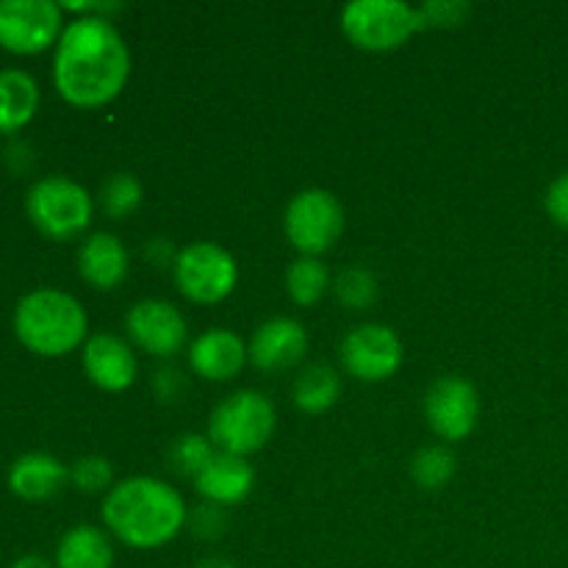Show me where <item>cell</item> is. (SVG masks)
<instances>
[{
  "label": "cell",
  "instance_id": "obj_1",
  "mask_svg": "<svg viewBox=\"0 0 568 568\" xmlns=\"http://www.w3.org/2000/svg\"><path fill=\"white\" fill-rule=\"evenodd\" d=\"M131 50L111 17L83 14L64 26L55 42L53 83L67 103L100 109L125 89Z\"/></svg>",
  "mask_w": 568,
  "mask_h": 568
},
{
  "label": "cell",
  "instance_id": "obj_2",
  "mask_svg": "<svg viewBox=\"0 0 568 568\" xmlns=\"http://www.w3.org/2000/svg\"><path fill=\"white\" fill-rule=\"evenodd\" d=\"M103 521L131 549H159L186 527L189 510L178 488L159 477H128L103 499Z\"/></svg>",
  "mask_w": 568,
  "mask_h": 568
},
{
  "label": "cell",
  "instance_id": "obj_3",
  "mask_svg": "<svg viewBox=\"0 0 568 568\" xmlns=\"http://www.w3.org/2000/svg\"><path fill=\"white\" fill-rule=\"evenodd\" d=\"M87 331L83 305L61 288H33L14 308L17 338L44 358H59L87 344Z\"/></svg>",
  "mask_w": 568,
  "mask_h": 568
},
{
  "label": "cell",
  "instance_id": "obj_4",
  "mask_svg": "<svg viewBox=\"0 0 568 568\" xmlns=\"http://www.w3.org/2000/svg\"><path fill=\"white\" fill-rule=\"evenodd\" d=\"M275 425L277 414L270 397L253 388H242L211 410L209 438L220 453L247 458L270 444Z\"/></svg>",
  "mask_w": 568,
  "mask_h": 568
},
{
  "label": "cell",
  "instance_id": "obj_5",
  "mask_svg": "<svg viewBox=\"0 0 568 568\" xmlns=\"http://www.w3.org/2000/svg\"><path fill=\"white\" fill-rule=\"evenodd\" d=\"M425 28L419 6L405 0H353L342 9V31L355 48L386 53Z\"/></svg>",
  "mask_w": 568,
  "mask_h": 568
},
{
  "label": "cell",
  "instance_id": "obj_6",
  "mask_svg": "<svg viewBox=\"0 0 568 568\" xmlns=\"http://www.w3.org/2000/svg\"><path fill=\"white\" fill-rule=\"evenodd\" d=\"M26 211L33 225L55 242L75 239L92 225L94 200L78 181L64 175L39 178L26 194Z\"/></svg>",
  "mask_w": 568,
  "mask_h": 568
},
{
  "label": "cell",
  "instance_id": "obj_7",
  "mask_svg": "<svg viewBox=\"0 0 568 568\" xmlns=\"http://www.w3.org/2000/svg\"><path fill=\"white\" fill-rule=\"evenodd\" d=\"M172 272L183 297L197 305L222 303L239 283L236 258L216 242H192L178 250Z\"/></svg>",
  "mask_w": 568,
  "mask_h": 568
},
{
  "label": "cell",
  "instance_id": "obj_8",
  "mask_svg": "<svg viewBox=\"0 0 568 568\" xmlns=\"http://www.w3.org/2000/svg\"><path fill=\"white\" fill-rule=\"evenodd\" d=\"M283 227L294 247L303 255L320 258L322 253L333 250L344 231V209L338 197L327 189H303L294 194L286 205Z\"/></svg>",
  "mask_w": 568,
  "mask_h": 568
},
{
  "label": "cell",
  "instance_id": "obj_9",
  "mask_svg": "<svg viewBox=\"0 0 568 568\" xmlns=\"http://www.w3.org/2000/svg\"><path fill=\"white\" fill-rule=\"evenodd\" d=\"M64 9L55 0H0V48L11 53H42L59 42Z\"/></svg>",
  "mask_w": 568,
  "mask_h": 568
},
{
  "label": "cell",
  "instance_id": "obj_10",
  "mask_svg": "<svg viewBox=\"0 0 568 568\" xmlns=\"http://www.w3.org/2000/svg\"><path fill=\"white\" fill-rule=\"evenodd\" d=\"M405 347L397 331L381 322L355 325L342 342V366L349 377L361 383L388 381L399 372Z\"/></svg>",
  "mask_w": 568,
  "mask_h": 568
},
{
  "label": "cell",
  "instance_id": "obj_11",
  "mask_svg": "<svg viewBox=\"0 0 568 568\" xmlns=\"http://www.w3.org/2000/svg\"><path fill=\"white\" fill-rule=\"evenodd\" d=\"M425 416L442 442H464L480 419V394L475 383L460 375H444L427 388Z\"/></svg>",
  "mask_w": 568,
  "mask_h": 568
},
{
  "label": "cell",
  "instance_id": "obj_12",
  "mask_svg": "<svg viewBox=\"0 0 568 568\" xmlns=\"http://www.w3.org/2000/svg\"><path fill=\"white\" fill-rule=\"evenodd\" d=\"M125 331L131 342L148 355L170 358L181 353L189 338V325L181 308L170 300H139L125 316Z\"/></svg>",
  "mask_w": 568,
  "mask_h": 568
},
{
  "label": "cell",
  "instance_id": "obj_13",
  "mask_svg": "<svg viewBox=\"0 0 568 568\" xmlns=\"http://www.w3.org/2000/svg\"><path fill=\"white\" fill-rule=\"evenodd\" d=\"M308 353V331L292 316H275L255 327L247 344L250 364L261 372H286Z\"/></svg>",
  "mask_w": 568,
  "mask_h": 568
},
{
  "label": "cell",
  "instance_id": "obj_14",
  "mask_svg": "<svg viewBox=\"0 0 568 568\" xmlns=\"http://www.w3.org/2000/svg\"><path fill=\"white\" fill-rule=\"evenodd\" d=\"M83 372L98 388L109 394H120L136 381V355L125 338L114 333H94L83 344Z\"/></svg>",
  "mask_w": 568,
  "mask_h": 568
},
{
  "label": "cell",
  "instance_id": "obj_15",
  "mask_svg": "<svg viewBox=\"0 0 568 568\" xmlns=\"http://www.w3.org/2000/svg\"><path fill=\"white\" fill-rule=\"evenodd\" d=\"M247 361V344L227 327H211L189 344V366L194 375L211 383L233 381Z\"/></svg>",
  "mask_w": 568,
  "mask_h": 568
},
{
  "label": "cell",
  "instance_id": "obj_16",
  "mask_svg": "<svg viewBox=\"0 0 568 568\" xmlns=\"http://www.w3.org/2000/svg\"><path fill=\"white\" fill-rule=\"evenodd\" d=\"M78 272L89 286L111 292L125 283L128 272H131V253L116 233L98 231L78 250Z\"/></svg>",
  "mask_w": 568,
  "mask_h": 568
},
{
  "label": "cell",
  "instance_id": "obj_17",
  "mask_svg": "<svg viewBox=\"0 0 568 568\" xmlns=\"http://www.w3.org/2000/svg\"><path fill=\"white\" fill-rule=\"evenodd\" d=\"M255 486V471L247 464V458L239 455L216 453L211 464L194 477V488L205 503H214L220 508H231V505L244 503Z\"/></svg>",
  "mask_w": 568,
  "mask_h": 568
},
{
  "label": "cell",
  "instance_id": "obj_18",
  "mask_svg": "<svg viewBox=\"0 0 568 568\" xmlns=\"http://www.w3.org/2000/svg\"><path fill=\"white\" fill-rule=\"evenodd\" d=\"M70 480V469L48 453H28L11 464L9 488L26 503H44L55 497Z\"/></svg>",
  "mask_w": 568,
  "mask_h": 568
},
{
  "label": "cell",
  "instance_id": "obj_19",
  "mask_svg": "<svg viewBox=\"0 0 568 568\" xmlns=\"http://www.w3.org/2000/svg\"><path fill=\"white\" fill-rule=\"evenodd\" d=\"M114 547L109 532L94 525H75L55 547V568H111Z\"/></svg>",
  "mask_w": 568,
  "mask_h": 568
},
{
  "label": "cell",
  "instance_id": "obj_20",
  "mask_svg": "<svg viewBox=\"0 0 568 568\" xmlns=\"http://www.w3.org/2000/svg\"><path fill=\"white\" fill-rule=\"evenodd\" d=\"M39 109V83L26 70H0V133L20 131Z\"/></svg>",
  "mask_w": 568,
  "mask_h": 568
},
{
  "label": "cell",
  "instance_id": "obj_21",
  "mask_svg": "<svg viewBox=\"0 0 568 568\" xmlns=\"http://www.w3.org/2000/svg\"><path fill=\"white\" fill-rule=\"evenodd\" d=\"M292 397L303 414H325L342 397V377L331 364H308L294 377Z\"/></svg>",
  "mask_w": 568,
  "mask_h": 568
},
{
  "label": "cell",
  "instance_id": "obj_22",
  "mask_svg": "<svg viewBox=\"0 0 568 568\" xmlns=\"http://www.w3.org/2000/svg\"><path fill=\"white\" fill-rule=\"evenodd\" d=\"M331 288V272H327L325 261L311 258V255H300L292 266L286 270V292L297 305L308 308L316 305Z\"/></svg>",
  "mask_w": 568,
  "mask_h": 568
},
{
  "label": "cell",
  "instance_id": "obj_23",
  "mask_svg": "<svg viewBox=\"0 0 568 568\" xmlns=\"http://www.w3.org/2000/svg\"><path fill=\"white\" fill-rule=\"evenodd\" d=\"M455 469H458V460H455L453 449L444 447V444L419 449L410 460V477L425 491H438V488L447 486L455 477Z\"/></svg>",
  "mask_w": 568,
  "mask_h": 568
},
{
  "label": "cell",
  "instance_id": "obj_24",
  "mask_svg": "<svg viewBox=\"0 0 568 568\" xmlns=\"http://www.w3.org/2000/svg\"><path fill=\"white\" fill-rule=\"evenodd\" d=\"M144 189L133 172H116L100 189V205L111 220H122V216L133 214L142 205Z\"/></svg>",
  "mask_w": 568,
  "mask_h": 568
},
{
  "label": "cell",
  "instance_id": "obj_25",
  "mask_svg": "<svg viewBox=\"0 0 568 568\" xmlns=\"http://www.w3.org/2000/svg\"><path fill=\"white\" fill-rule=\"evenodd\" d=\"M333 292L344 308L364 311L377 300V277L366 266H347L338 272Z\"/></svg>",
  "mask_w": 568,
  "mask_h": 568
},
{
  "label": "cell",
  "instance_id": "obj_26",
  "mask_svg": "<svg viewBox=\"0 0 568 568\" xmlns=\"http://www.w3.org/2000/svg\"><path fill=\"white\" fill-rule=\"evenodd\" d=\"M214 444H211V438L205 436H197V433H186V436L175 438L172 442V449H170V464L172 469H178L181 475L186 477H197L200 471L205 469V466L211 464V458H214Z\"/></svg>",
  "mask_w": 568,
  "mask_h": 568
},
{
  "label": "cell",
  "instance_id": "obj_27",
  "mask_svg": "<svg viewBox=\"0 0 568 568\" xmlns=\"http://www.w3.org/2000/svg\"><path fill=\"white\" fill-rule=\"evenodd\" d=\"M70 480L75 483L78 491L83 494H100L111 491V483H114V469H111L109 460L103 455H87V458H78L70 469Z\"/></svg>",
  "mask_w": 568,
  "mask_h": 568
},
{
  "label": "cell",
  "instance_id": "obj_28",
  "mask_svg": "<svg viewBox=\"0 0 568 568\" xmlns=\"http://www.w3.org/2000/svg\"><path fill=\"white\" fill-rule=\"evenodd\" d=\"M422 17H425V28H458L469 20L471 3L466 0H427L419 6Z\"/></svg>",
  "mask_w": 568,
  "mask_h": 568
},
{
  "label": "cell",
  "instance_id": "obj_29",
  "mask_svg": "<svg viewBox=\"0 0 568 568\" xmlns=\"http://www.w3.org/2000/svg\"><path fill=\"white\" fill-rule=\"evenodd\" d=\"M186 525H192L194 536L203 538V541H216L225 532V510L214 503H203L200 508H194V514H189Z\"/></svg>",
  "mask_w": 568,
  "mask_h": 568
},
{
  "label": "cell",
  "instance_id": "obj_30",
  "mask_svg": "<svg viewBox=\"0 0 568 568\" xmlns=\"http://www.w3.org/2000/svg\"><path fill=\"white\" fill-rule=\"evenodd\" d=\"M544 205H547V214L552 216L555 225L568 227V170L549 183Z\"/></svg>",
  "mask_w": 568,
  "mask_h": 568
},
{
  "label": "cell",
  "instance_id": "obj_31",
  "mask_svg": "<svg viewBox=\"0 0 568 568\" xmlns=\"http://www.w3.org/2000/svg\"><path fill=\"white\" fill-rule=\"evenodd\" d=\"M155 392L164 403H172V399L181 397L183 392V375L178 369H161L159 377H155Z\"/></svg>",
  "mask_w": 568,
  "mask_h": 568
},
{
  "label": "cell",
  "instance_id": "obj_32",
  "mask_svg": "<svg viewBox=\"0 0 568 568\" xmlns=\"http://www.w3.org/2000/svg\"><path fill=\"white\" fill-rule=\"evenodd\" d=\"M148 255L155 261V264H166V261H172V264H175V258H178V253L170 247V242H164V239H150Z\"/></svg>",
  "mask_w": 568,
  "mask_h": 568
},
{
  "label": "cell",
  "instance_id": "obj_33",
  "mask_svg": "<svg viewBox=\"0 0 568 568\" xmlns=\"http://www.w3.org/2000/svg\"><path fill=\"white\" fill-rule=\"evenodd\" d=\"M9 568H53V566H50L44 558H39V555H22V558L14 560Z\"/></svg>",
  "mask_w": 568,
  "mask_h": 568
},
{
  "label": "cell",
  "instance_id": "obj_34",
  "mask_svg": "<svg viewBox=\"0 0 568 568\" xmlns=\"http://www.w3.org/2000/svg\"><path fill=\"white\" fill-rule=\"evenodd\" d=\"M194 568H236V566H233L231 560H225V558H205V560H200V564Z\"/></svg>",
  "mask_w": 568,
  "mask_h": 568
}]
</instances>
